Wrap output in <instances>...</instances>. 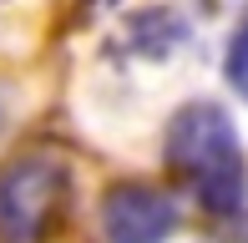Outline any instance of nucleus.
Wrapping results in <instances>:
<instances>
[{"label": "nucleus", "mask_w": 248, "mask_h": 243, "mask_svg": "<svg viewBox=\"0 0 248 243\" xmlns=\"http://www.w3.org/2000/svg\"><path fill=\"white\" fill-rule=\"evenodd\" d=\"M228 81H233L238 96H248V15H243L238 36H233V46H228Z\"/></svg>", "instance_id": "nucleus-4"}, {"label": "nucleus", "mask_w": 248, "mask_h": 243, "mask_svg": "<svg viewBox=\"0 0 248 243\" xmlns=\"http://www.w3.org/2000/svg\"><path fill=\"white\" fill-rule=\"evenodd\" d=\"M86 5H92V10H107V5H117V0H86Z\"/></svg>", "instance_id": "nucleus-5"}, {"label": "nucleus", "mask_w": 248, "mask_h": 243, "mask_svg": "<svg viewBox=\"0 0 248 243\" xmlns=\"http://www.w3.org/2000/svg\"><path fill=\"white\" fill-rule=\"evenodd\" d=\"M167 162L172 172L183 178V187L208 208L213 218H228L243 197V147H238V132L223 106L213 102H193L172 117L167 127Z\"/></svg>", "instance_id": "nucleus-1"}, {"label": "nucleus", "mask_w": 248, "mask_h": 243, "mask_svg": "<svg viewBox=\"0 0 248 243\" xmlns=\"http://www.w3.org/2000/svg\"><path fill=\"white\" fill-rule=\"evenodd\" d=\"M101 228L111 243H162L177 228V208L147 182H117L101 203Z\"/></svg>", "instance_id": "nucleus-3"}, {"label": "nucleus", "mask_w": 248, "mask_h": 243, "mask_svg": "<svg viewBox=\"0 0 248 243\" xmlns=\"http://www.w3.org/2000/svg\"><path fill=\"white\" fill-rule=\"evenodd\" d=\"M71 178L51 157H20L0 172V238L5 243H41L61 218Z\"/></svg>", "instance_id": "nucleus-2"}]
</instances>
